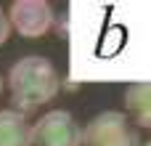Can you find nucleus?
Wrapping results in <instances>:
<instances>
[{
	"instance_id": "39448f33",
	"label": "nucleus",
	"mask_w": 151,
	"mask_h": 146,
	"mask_svg": "<svg viewBox=\"0 0 151 146\" xmlns=\"http://www.w3.org/2000/svg\"><path fill=\"white\" fill-rule=\"evenodd\" d=\"M125 117L138 128L149 130L151 128V85L149 82H135L125 90Z\"/></svg>"
},
{
	"instance_id": "423d86ee",
	"label": "nucleus",
	"mask_w": 151,
	"mask_h": 146,
	"mask_svg": "<svg viewBox=\"0 0 151 146\" xmlns=\"http://www.w3.org/2000/svg\"><path fill=\"white\" fill-rule=\"evenodd\" d=\"M0 146H32L29 117L13 109H0Z\"/></svg>"
},
{
	"instance_id": "20e7f679",
	"label": "nucleus",
	"mask_w": 151,
	"mask_h": 146,
	"mask_svg": "<svg viewBox=\"0 0 151 146\" xmlns=\"http://www.w3.org/2000/svg\"><path fill=\"white\" fill-rule=\"evenodd\" d=\"M5 16H8L11 32L35 40V37H42L53 29L56 11L45 0H13L11 8L5 11Z\"/></svg>"
},
{
	"instance_id": "0eeeda50",
	"label": "nucleus",
	"mask_w": 151,
	"mask_h": 146,
	"mask_svg": "<svg viewBox=\"0 0 151 146\" xmlns=\"http://www.w3.org/2000/svg\"><path fill=\"white\" fill-rule=\"evenodd\" d=\"M8 37H11V24H8V16H5V11L0 5V45H5Z\"/></svg>"
},
{
	"instance_id": "6e6552de",
	"label": "nucleus",
	"mask_w": 151,
	"mask_h": 146,
	"mask_svg": "<svg viewBox=\"0 0 151 146\" xmlns=\"http://www.w3.org/2000/svg\"><path fill=\"white\" fill-rule=\"evenodd\" d=\"M0 96H3V74H0Z\"/></svg>"
},
{
	"instance_id": "7ed1b4c3",
	"label": "nucleus",
	"mask_w": 151,
	"mask_h": 146,
	"mask_svg": "<svg viewBox=\"0 0 151 146\" xmlns=\"http://www.w3.org/2000/svg\"><path fill=\"white\" fill-rule=\"evenodd\" d=\"M32 146H82V125L66 109H53L32 122Z\"/></svg>"
},
{
	"instance_id": "f03ea898",
	"label": "nucleus",
	"mask_w": 151,
	"mask_h": 146,
	"mask_svg": "<svg viewBox=\"0 0 151 146\" xmlns=\"http://www.w3.org/2000/svg\"><path fill=\"white\" fill-rule=\"evenodd\" d=\"M141 130L125 117V112L109 109L96 114L82 128V146H141Z\"/></svg>"
},
{
	"instance_id": "f257e3e1",
	"label": "nucleus",
	"mask_w": 151,
	"mask_h": 146,
	"mask_svg": "<svg viewBox=\"0 0 151 146\" xmlns=\"http://www.w3.org/2000/svg\"><path fill=\"white\" fill-rule=\"evenodd\" d=\"M8 93H11V109L19 114H29L45 104H50L58 96L61 77L50 59L45 56H21L8 69Z\"/></svg>"
}]
</instances>
